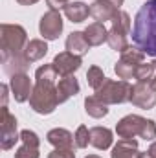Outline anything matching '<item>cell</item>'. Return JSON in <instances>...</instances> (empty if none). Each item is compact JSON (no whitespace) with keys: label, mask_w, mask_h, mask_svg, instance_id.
<instances>
[{"label":"cell","mask_w":156,"mask_h":158,"mask_svg":"<svg viewBox=\"0 0 156 158\" xmlns=\"http://www.w3.org/2000/svg\"><path fill=\"white\" fill-rule=\"evenodd\" d=\"M130 90H132V86L129 85V81L107 79L103 83V86L99 90H96L94 96L107 105H119V103H125L130 99Z\"/></svg>","instance_id":"obj_4"},{"label":"cell","mask_w":156,"mask_h":158,"mask_svg":"<svg viewBox=\"0 0 156 158\" xmlns=\"http://www.w3.org/2000/svg\"><path fill=\"white\" fill-rule=\"evenodd\" d=\"M107 42H109V46L114 50V52H125L130 44H129V39H127V33H123V31H119L116 28H110L109 30V35H107Z\"/></svg>","instance_id":"obj_22"},{"label":"cell","mask_w":156,"mask_h":158,"mask_svg":"<svg viewBox=\"0 0 156 158\" xmlns=\"http://www.w3.org/2000/svg\"><path fill=\"white\" fill-rule=\"evenodd\" d=\"M20 140H22V143L31 145V147H39L40 145V138L37 136V132H33V131H30V129H24V131L20 132Z\"/></svg>","instance_id":"obj_31"},{"label":"cell","mask_w":156,"mask_h":158,"mask_svg":"<svg viewBox=\"0 0 156 158\" xmlns=\"http://www.w3.org/2000/svg\"><path fill=\"white\" fill-rule=\"evenodd\" d=\"M90 50V44L84 37V31H72L66 37V52H72L76 55H84Z\"/></svg>","instance_id":"obj_18"},{"label":"cell","mask_w":156,"mask_h":158,"mask_svg":"<svg viewBox=\"0 0 156 158\" xmlns=\"http://www.w3.org/2000/svg\"><path fill=\"white\" fill-rule=\"evenodd\" d=\"M107 35H109V30L105 28L103 22H92L84 30V37L90 46H101L103 42H107Z\"/></svg>","instance_id":"obj_17"},{"label":"cell","mask_w":156,"mask_h":158,"mask_svg":"<svg viewBox=\"0 0 156 158\" xmlns=\"http://www.w3.org/2000/svg\"><path fill=\"white\" fill-rule=\"evenodd\" d=\"M46 4L50 6V9H61V7H64L66 4H70V0H46Z\"/></svg>","instance_id":"obj_33"},{"label":"cell","mask_w":156,"mask_h":158,"mask_svg":"<svg viewBox=\"0 0 156 158\" xmlns=\"http://www.w3.org/2000/svg\"><path fill=\"white\" fill-rule=\"evenodd\" d=\"M46 140H48V143L53 145L55 149H72L74 143H76L74 134H72L70 131H66V129H61V127L51 129V131L46 134Z\"/></svg>","instance_id":"obj_12"},{"label":"cell","mask_w":156,"mask_h":158,"mask_svg":"<svg viewBox=\"0 0 156 158\" xmlns=\"http://www.w3.org/2000/svg\"><path fill=\"white\" fill-rule=\"evenodd\" d=\"M79 92V81L76 79V76H64L59 79L57 85V94H59V103L68 101L70 98H74Z\"/></svg>","instance_id":"obj_16"},{"label":"cell","mask_w":156,"mask_h":158,"mask_svg":"<svg viewBox=\"0 0 156 158\" xmlns=\"http://www.w3.org/2000/svg\"><path fill=\"white\" fill-rule=\"evenodd\" d=\"M59 105V94L55 81H35L33 92L30 96V107L42 116L51 114Z\"/></svg>","instance_id":"obj_2"},{"label":"cell","mask_w":156,"mask_h":158,"mask_svg":"<svg viewBox=\"0 0 156 158\" xmlns=\"http://www.w3.org/2000/svg\"><path fill=\"white\" fill-rule=\"evenodd\" d=\"M138 158H153V156H151V155L145 151V153H140V156H138Z\"/></svg>","instance_id":"obj_38"},{"label":"cell","mask_w":156,"mask_h":158,"mask_svg":"<svg viewBox=\"0 0 156 158\" xmlns=\"http://www.w3.org/2000/svg\"><path fill=\"white\" fill-rule=\"evenodd\" d=\"M151 85H153V88H154V90H156V76H154V77H153V79H151Z\"/></svg>","instance_id":"obj_39"},{"label":"cell","mask_w":156,"mask_h":158,"mask_svg":"<svg viewBox=\"0 0 156 158\" xmlns=\"http://www.w3.org/2000/svg\"><path fill=\"white\" fill-rule=\"evenodd\" d=\"M51 64H53L57 76L64 77V76H74V72H77L83 64V59H81V55H76L72 52H61L53 57Z\"/></svg>","instance_id":"obj_8"},{"label":"cell","mask_w":156,"mask_h":158,"mask_svg":"<svg viewBox=\"0 0 156 158\" xmlns=\"http://www.w3.org/2000/svg\"><path fill=\"white\" fill-rule=\"evenodd\" d=\"M117 7L114 4H110L109 0H96L94 4H90V17L96 19V22H107L112 20V17L116 15Z\"/></svg>","instance_id":"obj_14"},{"label":"cell","mask_w":156,"mask_h":158,"mask_svg":"<svg viewBox=\"0 0 156 158\" xmlns=\"http://www.w3.org/2000/svg\"><path fill=\"white\" fill-rule=\"evenodd\" d=\"M86 81H88V85H90L94 90H99V88L103 86V83L107 81V77H105L103 70L94 64V66H90L88 72H86Z\"/></svg>","instance_id":"obj_25"},{"label":"cell","mask_w":156,"mask_h":158,"mask_svg":"<svg viewBox=\"0 0 156 158\" xmlns=\"http://www.w3.org/2000/svg\"><path fill=\"white\" fill-rule=\"evenodd\" d=\"M84 158H101V156H97V155H88V156H84Z\"/></svg>","instance_id":"obj_40"},{"label":"cell","mask_w":156,"mask_h":158,"mask_svg":"<svg viewBox=\"0 0 156 158\" xmlns=\"http://www.w3.org/2000/svg\"><path fill=\"white\" fill-rule=\"evenodd\" d=\"M147 153H149L153 158H156V142H153V143H151V147L147 149Z\"/></svg>","instance_id":"obj_35"},{"label":"cell","mask_w":156,"mask_h":158,"mask_svg":"<svg viewBox=\"0 0 156 158\" xmlns=\"http://www.w3.org/2000/svg\"><path fill=\"white\" fill-rule=\"evenodd\" d=\"M112 158H138L140 156V149H138V142L134 138H119L117 143L112 147Z\"/></svg>","instance_id":"obj_13"},{"label":"cell","mask_w":156,"mask_h":158,"mask_svg":"<svg viewBox=\"0 0 156 158\" xmlns=\"http://www.w3.org/2000/svg\"><path fill=\"white\" fill-rule=\"evenodd\" d=\"M17 140H20V134L17 132V118L9 112L7 107H0V147L9 151Z\"/></svg>","instance_id":"obj_5"},{"label":"cell","mask_w":156,"mask_h":158,"mask_svg":"<svg viewBox=\"0 0 156 158\" xmlns=\"http://www.w3.org/2000/svg\"><path fill=\"white\" fill-rule=\"evenodd\" d=\"M110 24H112V28H116V30L127 33V35L130 33V17H129V13L123 11V9H117L116 15H114L112 20H110Z\"/></svg>","instance_id":"obj_24"},{"label":"cell","mask_w":156,"mask_h":158,"mask_svg":"<svg viewBox=\"0 0 156 158\" xmlns=\"http://www.w3.org/2000/svg\"><path fill=\"white\" fill-rule=\"evenodd\" d=\"M140 138H143V140H147V142H154V138H156V123L153 121V119H145Z\"/></svg>","instance_id":"obj_30"},{"label":"cell","mask_w":156,"mask_h":158,"mask_svg":"<svg viewBox=\"0 0 156 158\" xmlns=\"http://www.w3.org/2000/svg\"><path fill=\"white\" fill-rule=\"evenodd\" d=\"M114 138H112V131L107 127H92L90 129V145H94L99 151H105L112 145Z\"/></svg>","instance_id":"obj_15"},{"label":"cell","mask_w":156,"mask_h":158,"mask_svg":"<svg viewBox=\"0 0 156 158\" xmlns=\"http://www.w3.org/2000/svg\"><path fill=\"white\" fill-rule=\"evenodd\" d=\"M28 44V33L18 24H2L0 26V57L24 53Z\"/></svg>","instance_id":"obj_3"},{"label":"cell","mask_w":156,"mask_h":158,"mask_svg":"<svg viewBox=\"0 0 156 158\" xmlns=\"http://www.w3.org/2000/svg\"><path fill=\"white\" fill-rule=\"evenodd\" d=\"M132 42L145 55L156 59V0H147L138 9L132 24Z\"/></svg>","instance_id":"obj_1"},{"label":"cell","mask_w":156,"mask_h":158,"mask_svg":"<svg viewBox=\"0 0 156 158\" xmlns=\"http://www.w3.org/2000/svg\"><path fill=\"white\" fill-rule=\"evenodd\" d=\"M57 72L53 68V64H42L35 72V81H55Z\"/></svg>","instance_id":"obj_28"},{"label":"cell","mask_w":156,"mask_h":158,"mask_svg":"<svg viewBox=\"0 0 156 158\" xmlns=\"http://www.w3.org/2000/svg\"><path fill=\"white\" fill-rule=\"evenodd\" d=\"M48 53V44L44 39H31L28 40L26 48H24V57L30 61V63H35L42 59L44 55Z\"/></svg>","instance_id":"obj_20"},{"label":"cell","mask_w":156,"mask_h":158,"mask_svg":"<svg viewBox=\"0 0 156 158\" xmlns=\"http://www.w3.org/2000/svg\"><path fill=\"white\" fill-rule=\"evenodd\" d=\"M0 92H2V107H7V85H2Z\"/></svg>","instance_id":"obj_34"},{"label":"cell","mask_w":156,"mask_h":158,"mask_svg":"<svg viewBox=\"0 0 156 158\" xmlns=\"http://www.w3.org/2000/svg\"><path fill=\"white\" fill-rule=\"evenodd\" d=\"M48 158H76V153L72 149H55L48 155Z\"/></svg>","instance_id":"obj_32"},{"label":"cell","mask_w":156,"mask_h":158,"mask_svg":"<svg viewBox=\"0 0 156 158\" xmlns=\"http://www.w3.org/2000/svg\"><path fill=\"white\" fill-rule=\"evenodd\" d=\"M63 17L57 9L46 11L39 20V31L44 40H55L63 33Z\"/></svg>","instance_id":"obj_6"},{"label":"cell","mask_w":156,"mask_h":158,"mask_svg":"<svg viewBox=\"0 0 156 158\" xmlns=\"http://www.w3.org/2000/svg\"><path fill=\"white\" fill-rule=\"evenodd\" d=\"M9 88H11V94L15 98L17 103H24L30 99L31 92H33V83L28 74H15L9 79Z\"/></svg>","instance_id":"obj_10"},{"label":"cell","mask_w":156,"mask_h":158,"mask_svg":"<svg viewBox=\"0 0 156 158\" xmlns=\"http://www.w3.org/2000/svg\"><path fill=\"white\" fill-rule=\"evenodd\" d=\"M63 11H64V17L70 22H76V24L86 20V17L90 15V7L84 2H70L63 7Z\"/></svg>","instance_id":"obj_19"},{"label":"cell","mask_w":156,"mask_h":158,"mask_svg":"<svg viewBox=\"0 0 156 158\" xmlns=\"http://www.w3.org/2000/svg\"><path fill=\"white\" fill-rule=\"evenodd\" d=\"M147 118H142L138 114H127L116 123V134L119 138H136L142 134L143 123Z\"/></svg>","instance_id":"obj_9"},{"label":"cell","mask_w":156,"mask_h":158,"mask_svg":"<svg viewBox=\"0 0 156 158\" xmlns=\"http://www.w3.org/2000/svg\"><path fill=\"white\" fill-rule=\"evenodd\" d=\"M109 2H110V4H114L117 9H119V7L123 6V2H125V0H109Z\"/></svg>","instance_id":"obj_37"},{"label":"cell","mask_w":156,"mask_h":158,"mask_svg":"<svg viewBox=\"0 0 156 158\" xmlns=\"http://www.w3.org/2000/svg\"><path fill=\"white\" fill-rule=\"evenodd\" d=\"M136 68H138V64H136V63H130V61H127V59L119 57V61H117L116 66H114V72H116V76L119 79L127 81V79H132V77H134Z\"/></svg>","instance_id":"obj_23"},{"label":"cell","mask_w":156,"mask_h":158,"mask_svg":"<svg viewBox=\"0 0 156 158\" xmlns=\"http://www.w3.org/2000/svg\"><path fill=\"white\" fill-rule=\"evenodd\" d=\"M2 61V68L7 76H15V74H26V70L30 68V61L24 57V53L18 55H4L0 57Z\"/></svg>","instance_id":"obj_11"},{"label":"cell","mask_w":156,"mask_h":158,"mask_svg":"<svg viewBox=\"0 0 156 158\" xmlns=\"http://www.w3.org/2000/svg\"><path fill=\"white\" fill-rule=\"evenodd\" d=\"M39 147H31L22 143L17 151H15V158H39Z\"/></svg>","instance_id":"obj_29"},{"label":"cell","mask_w":156,"mask_h":158,"mask_svg":"<svg viewBox=\"0 0 156 158\" xmlns=\"http://www.w3.org/2000/svg\"><path fill=\"white\" fill-rule=\"evenodd\" d=\"M154 70L156 68L153 66V63H142L136 68L134 79L140 81V83H151V79L154 77Z\"/></svg>","instance_id":"obj_26"},{"label":"cell","mask_w":156,"mask_h":158,"mask_svg":"<svg viewBox=\"0 0 156 158\" xmlns=\"http://www.w3.org/2000/svg\"><path fill=\"white\" fill-rule=\"evenodd\" d=\"M74 138H76V147H79V149L88 147V143H90V129L84 127V125H79Z\"/></svg>","instance_id":"obj_27"},{"label":"cell","mask_w":156,"mask_h":158,"mask_svg":"<svg viewBox=\"0 0 156 158\" xmlns=\"http://www.w3.org/2000/svg\"><path fill=\"white\" fill-rule=\"evenodd\" d=\"M84 110L88 116L99 119L109 114V105L103 103L101 99H97L96 96H88V98H84Z\"/></svg>","instance_id":"obj_21"},{"label":"cell","mask_w":156,"mask_h":158,"mask_svg":"<svg viewBox=\"0 0 156 158\" xmlns=\"http://www.w3.org/2000/svg\"><path fill=\"white\" fill-rule=\"evenodd\" d=\"M134 107L138 109H153L156 105V90L153 88L151 83H136L132 85V90H130V99H129Z\"/></svg>","instance_id":"obj_7"},{"label":"cell","mask_w":156,"mask_h":158,"mask_svg":"<svg viewBox=\"0 0 156 158\" xmlns=\"http://www.w3.org/2000/svg\"><path fill=\"white\" fill-rule=\"evenodd\" d=\"M153 66L156 68V59H153Z\"/></svg>","instance_id":"obj_41"},{"label":"cell","mask_w":156,"mask_h":158,"mask_svg":"<svg viewBox=\"0 0 156 158\" xmlns=\"http://www.w3.org/2000/svg\"><path fill=\"white\" fill-rule=\"evenodd\" d=\"M20 6H33V4H37L39 0H17Z\"/></svg>","instance_id":"obj_36"}]
</instances>
